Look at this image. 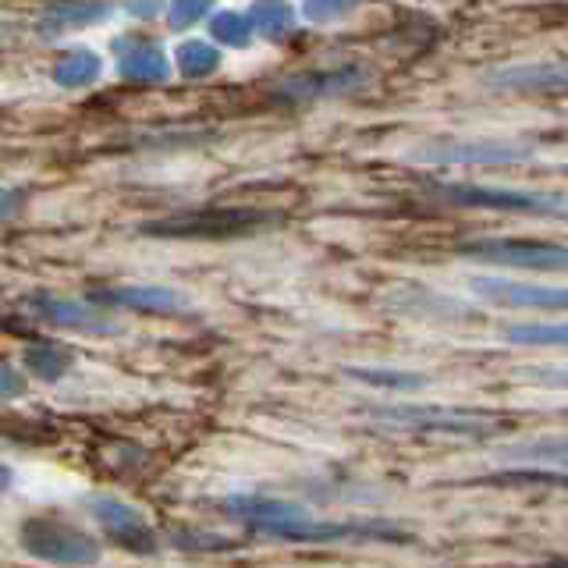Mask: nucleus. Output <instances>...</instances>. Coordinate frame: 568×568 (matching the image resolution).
Here are the masks:
<instances>
[{"label":"nucleus","mask_w":568,"mask_h":568,"mask_svg":"<svg viewBox=\"0 0 568 568\" xmlns=\"http://www.w3.org/2000/svg\"><path fill=\"white\" fill-rule=\"evenodd\" d=\"M366 416L381 419L395 430L413 434H455V437H490L505 426L501 416L479 413V408H455V405H366Z\"/></svg>","instance_id":"f257e3e1"},{"label":"nucleus","mask_w":568,"mask_h":568,"mask_svg":"<svg viewBox=\"0 0 568 568\" xmlns=\"http://www.w3.org/2000/svg\"><path fill=\"white\" fill-rule=\"evenodd\" d=\"M18 544L29 558H40L50 565L64 568H85L100 561V544L82 532L79 526H71L53 515H40V519H26L18 529Z\"/></svg>","instance_id":"f03ea898"},{"label":"nucleus","mask_w":568,"mask_h":568,"mask_svg":"<svg viewBox=\"0 0 568 568\" xmlns=\"http://www.w3.org/2000/svg\"><path fill=\"white\" fill-rule=\"evenodd\" d=\"M434 200L462 210H505V213H565L568 200L558 192L490 189V185H437Z\"/></svg>","instance_id":"7ed1b4c3"},{"label":"nucleus","mask_w":568,"mask_h":568,"mask_svg":"<svg viewBox=\"0 0 568 568\" xmlns=\"http://www.w3.org/2000/svg\"><path fill=\"white\" fill-rule=\"evenodd\" d=\"M458 256L515 266V271H547V274H568V248L550 242H529V239H476L458 245Z\"/></svg>","instance_id":"20e7f679"},{"label":"nucleus","mask_w":568,"mask_h":568,"mask_svg":"<svg viewBox=\"0 0 568 568\" xmlns=\"http://www.w3.org/2000/svg\"><path fill=\"white\" fill-rule=\"evenodd\" d=\"M529 156L532 146L519 139H434L413 150L423 164H519Z\"/></svg>","instance_id":"39448f33"},{"label":"nucleus","mask_w":568,"mask_h":568,"mask_svg":"<svg viewBox=\"0 0 568 568\" xmlns=\"http://www.w3.org/2000/svg\"><path fill=\"white\" fill-rule=\"evenodd\" d=\"M266 221H274V213L263 210H206V213H182L171 221H153L142 231L153 239H227L253 231Z\"/></svg>","instance_id":"423d86ee"},{"label":"nucleus","mask_w":568,"mask_h":568,"mask_svg":"<svg viewBox=\"0 0 568 568\" xmlns=\"http://www.w3.org/2000/svg\"><path fill=\"white\" fill-rule=\"evenodd\" d=\"M484 89L505 97H568V61H529L490 68Z\"/></svg>","instance_id":"0eeeda50"},{"label":"nucleus","mask_w":568,"mask_h":568,"mask_svg":"<svg viewBox=\"0 0 568 568\" xmlns=\"http://www.w3.org/2000/svg\"><path fill=\"white\" fill-rule=\"evenodd\" d=\"M85 505H89V515L97 519V526H100L114 544L135 550V555H150V550H156V532H153L150 523L139 515V508L118 501V497H106V494L89 497Z\"/></svg>","instance_id":"6e6552de"},{"label":"nucleus","mask_w":568,"mask_h":568,"mask_svg":"<svg viewBox=\"0 0 568 568\" xmlns=\"http://www.w3.org/2000/svg\"><path fill=\"white\" fill-rule=\"evenodd\" d=\"M469 288L487 298L501 302L511 310H550V313H568V288H547V284H529V281H505V277H473Z\"/></svg>","instance_id":"1a4fd4ad"},{"label":"nucleus","mask_w":568,"mask_h":568,"mask_svg":"<svg viewBox=\"0 0 568 568\" xmlns=\"http://www.w3.org/2000/svg\"><path fill=\"white\" fill-rule=\"evenodd\" d=\"M114 53H118V75L124 82H135V85H160L171 79V61L168 53L160 50L153 40L139 32L129 36H118L114 40Z\"/></svg>","instance_id":"9d476101"},{"label":"nucleus","mask_w":568,"mask_h":568,"mask_svg":"<svg viewBox=\"0 0 568 568\" xmlns=\"http://www.w3.org/2000/svg\"><path fill=\"white\" fill-rule=\"evenodd\" d=\"M29 313L47 320L53 327L64 331H93V334H111L114 320H106L100 310H93V302H75V298H58V295H32Z\"/></svg>","instance_id":"9b49d317"},{"label":"nucleus","mask_w":568,"mask_h":568,"mask_svg":"<svg viewBox=\"0 0 568 568\" xmlns=\"http://www.w3.org/2000/svg\"><path fill=\"white\" fill-rule=\"evenodd\" d=\"M366 79V71L359 64H345L334 71H310V75H295L281 85L284 100H316V97H337V93H352L359 89Z\"/></svg>","instance_id":"f8f14e48"},{"label":"nucleus","mask_w":568,"mask_h":568,"mask_svg":"<svg viewBox=\"0 0 568 568\" xmlns=\"http://www.w3.org/2000/svg\"><path fill=\"white\" fill-rule=\"evenodd\" d=\"M93 306H111V310H135V313H178L185 306V295L171 288H142V284H129V288H97L89 295Z\"/></svg>","instance_id":"ddd939ff"},{"label":"nucleus","mask_w":568,"mask_h":568,"mask_svg":"<svg viewBox=\"0 0 568 568\" xmlns=\"http://www.w3.org/2000/svg\"><path fill=\"white\" fill-rule=\"evenodd\" d=\"M505 462H523V466H547L568 473V437H544V440H526V444H508L497 452Z\"/></svg>","instance_id":"4468645a"},{"label":"nucleus","mask_w":568,"mask_h":568,"mask_svg":"<svg viewBox=\"0 0 568 568\" xmlns=\"http://www.w3.org/2000/svg\"><path fill=\"white\" fill-rule=\"evenodd\" d=\"M111 11H114L111 4H53L40 18V32L58 36L64 29H85V26L103 22V18H111Z\"/></svg>","instance_id":"2eb2a0df"},{"label":"nucleus","mask_w":568,"mask_h":568,"mask_svg":"<svg viewBox=\"0 0 568 568\" xmlns=\"http://www.w3.org/2000/svg\"><path fill=\"white\" fill-rule=\"evenodd\" d=\"M100 79V58L93 50H68L53 64V82L61 89H85Z\"/></svg>","instance_id":"dca6fc26"},{"label":"nucleus","mask_w":568,"mask_h":568,"mask_svg":"<svg viewBox=\"0 0 568 568\" xmlns=\"http://www.w3.org/2000/svg\"><path fill=\"white\" fill-rule=\"evenodd\" d=\"M174 68H178V75L189 79V82L206 79L221 68V50L206 40H189L174 50Z\"/></svg>","instance_id":"f3484780"},{"label":"nucleus","mask_w":568,"mask_h":568,"mask_svg":"<svg viewBox=\"0 0 568 568\" xmlns=\"http://www.w3.org/2000/svg\"><path fill=\"white\" fill-rule=\"evenodd\" d=\"M26 366L32 377H40V381H61L71 369V352L53 342H36L26 348Z\"/></svg>","instance_id":"a211bd4d"},{"label":"nucleus","mask_w":568,"mask_h":568,"mask_svg":"<svg viewBox=\"0 0 568 568\" xmlns=\"http://www.w3.org/2000/svg\"><path fill=\"white\" fill-rule=\"evenodd\" d=\"M505 342L529 348H568V324H511L505 327Z\"/></svg>","instance_id":"6ab92c4d"},{"label":"nucleus","mask_w":568,"mask_h":568,"mask_svg":"<svg viewBox=\"0 0 568 568\" xmlns=\"http://www.w3.org/2000/svg\"><path fill=\"white\" fill-rule=\"evenodd\" d=\"M248 22L266 40H284L295 29V8L292 4H253L248 8Z\"/></svg>","instance_id":"aec40b11"},{"label":"nucleus","mask_w":568,"mask_h":568,"mask_svg":"<svg viewBox=\"0 0 568 568\" xmlns=\"http://www.w3.org/2000/svg\"><path fill=\"white\" fill-rule=\"evenodd\" d=\"M210 36L217 40L221 47H235V50H245L248 43H253V22H248V14H239V11H221L213 14L210 22Z\"/></svg>","instance_id":"412c9836"},{"label":"nucleus","mask_w":568,"mask_h":568,"mask_svg":"<svg viewBox=\"0 0 568 568\" xmlns=\"http://www.w3.org/2000/svg\"><path fill=\"white\" fill-rule=\"evenodd\" d=\"M352 381H363V384H373V387H387V390H419L426 387V377L423 373H405V369H381V366H352L348 369Z\"/></svg>","instance_id":"4be33fe9"},{"label":"nucleus","mask_w":568,"mask_h":568,"mask_svg":"<svg viewBox=\"0 0 568 568\" xmlns=\"http://www.w3.org/2000/svg\"><path fill=\"white\" fill-rule=\"evenodd\" d=\"M206 14H213V8L203 4V0H178V4L168 8L171 29H192V26H200Z\"/></svg>","instance_id":"5701e85b"},{"label":"nucleus","mask_w":568,"mask_h":568,"mask_svg":"<svg viewBox=\"0 0 568 568\" xmlns=\"http://www.w3.org/2000/svg\"><path fill=\"white\" fill-rule=\"evenodd\" d=\"M352 11H355V4H345V0H320V4L313 0V4H302V14H306L313 26H331Z\"/></svg>","instance_id":"b1692460"},{"label":"nucleus","mask_w":568,"mask_h":568,"mask_svg":"<svg viewBox=\"0 0 568 568\" xmlns=\"http://www.w3.org/2000/svg\"><path fill=\"white\" fill-rule=\"evenodd\" d=\"M26 395V377L8 359H0V402H14Z\"/></svg>","instance_id":"393cba45"},{"label":"nucleus","mask_w":568,"mask_h":568,"mask_svg":"<svg viewBox=\"0 0 568 568\" xmlns=\"http://www.w3.org/2000/svg\"><path fill=\"white\" fill-rule=\"evenodd\" d=\"M523 377L532 384H550V387L568 390V366H529V369H523Z\"/></svg>","instance_id":"a878e982"},{"label":"nucleus","mask_w":568,"mask_h":568,"mask_svg":"<svg viewBox=\"0 0 568 568\" xmlns=\"http://www.w3.org/2000/svg\"><path fill=\"white\" fill-rule=\"evenodd\" d=\"M26 195L14 192V189H0V224H8L11 217H18V210H22Z\"/></svg>","instance_id":"bb28decb"},{"label":"nucleus","mask_w":568,"mask_h":568,"mask_svg":"<svg viewBox=\"0 0 568 568\" xmlns=\"http://www.w3.org/2000/svg\"><path fill=\"white\" fill-rule=\"evenodd\" d=\"M124 11H129V14H139V18H153V14L160 11V4H129Z\"/></svg>","instance_id":"cd10ccee"},{"label":"nucleus","mask_w":568,"mask_h":568,"mask_svg":"<svg viewBox=\"0 0 568 568\" xmlns=\"http://www.w3.org/2000/svg\"><path fill=\"white\" fill-rule=\"evenodd\" d=\"M11 487V469L4 466V462H0V494H4Z\"/></svg>","instance_id":"c85d7f7f"},{"label":"nucleus","mask_w":568,"mask_h":568,"mask_svg":"<svg viewBox=\"0 0 568 568\" xmlns=\"http://www.w3.org/2000/svg\"><path fill=\"white\" fill-rule=\"evenodd\" d=\"M0 43H4V26H0Z\"/></svg>","instance_id":"c756f323"},{"label":"nucleus","mask_w":568,"mask_h":568,"mask_svg":"<svg viewBox=\"0 0 568 568\" xmlns=\"http://www.w3.org/2000/svg\"><path fill=\"white\" fill-rule=\"evenodd\" d=\"M555 568H568V561H561V565H555Z\"/></svg>","instance_id":"7c9ffc66"}]
</instances>
